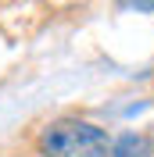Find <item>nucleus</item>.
<instances>
[{
	"label": "nucleus",
	"mask_w": 154,
	"mask_h": 157,
	"mask_svg": "<svg viewBox=\"0 0 154 157\" xmlns=\"http://www.w3.org/2000/svg\"><path fill=\"white\" fill-rule=\"evenodd\" d=\"M43 157H111V139L104 128L83 118H61L39 132Z\"/></svg>",
	"instance_id": "1"
},
{
	"label": "nucleus",
	"mask_w": 154,
	"mask_h": 157,
	"mask_svg": "<svg viewBox=\"0 0 154 157\" xmlns=\"http://www.w3.org/2000/svg\"><path fill=\"white\" fill-rule=\"evenodd\" d=\"M111 157H154V136L144 132H125L111 143Z\"/></svg>",
	"instance_id": "2"
},
{
	"label": "nucleus",
	"mask_w": 154,
	"mask_h": 157,
	"mask_svg": "<svg viewBox=\"0 0 154 157\" xmlns=\"http://www.w3.org/2000/svg\"><path fill=\"white\" fill-rule=\"evenodd\" d=\"M125 11H140V14H147V11H154V0H118Z\"/></svg>",
	"instance_id": "3"
}]
</instances>
